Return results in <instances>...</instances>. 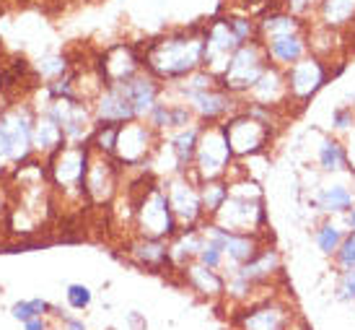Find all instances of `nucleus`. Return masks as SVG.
I'll return each instance as SVG.
<instances>
[{
	"mask_svg": "<svg viewBox=\"0 0 355 330\" xmlns=\"http://www.w3.org/2000/svg\"><path fill=\"white\" fill-rule=\"evenodd\" d=\"M202 50H205V26L171 29L140 47L143 70H148L158 81L177 83L202 68Z\"/></svg>",
	"mask_w": 355,
	"mask_h": 330,
	"instance_id": "nucleus-1",
	"label": "nucleus"
},
{
	"mask_svg": "<svg viewBox=\"0 0 355 330\" xmlns=\"http://www.w3.org/2000/svg\"><path fill=\"white\" fill-rule=\"evenodd\" d=\"M89 143H62L47 156V180L52 195L86 200V172H89Z\"/></svg>",
	"mask_w": 355,
	"mask_h": 330,
	"instance_id": "nucleus-2",
	"label": "nucleus"
},
{
	"mask_svg": "<svg viewBox=\"0 0 355 330\" xmlns=\"http://www.w3.org/2000/svg\"><path fill=\"white\" fill-rule=\"evenodd\" d=\"M130 203H132V213H135V221H138L140 237L166 240V237H174L179 231L177 216L168 206L166 192H164V188H158L153 180L148 182L146 190L140 192V198L130 195Z\"/></svg>",
	"mask_w": 355,
	"mask_h": 330,
	"instance_id": "nucleus-3",
	"label": "nucleus"
},
{
	"mask_svg": "<svg viewBox=\"0 0 355 330\" xmlns=\"http://www.w3.org/2000/svg\"><path fill=\"white\" fill-rule=\"evenodd\" d=\"M270 65L267 60L265 47L259 44V40L244 42L234 55L228 65L223 68V73L218 76V83L231 94H244L257 83V79L265 73V68Z\"/></svg>",
	"mask_w": 355,
	"mask_h": 330,
	"instance_id": "nucleus-4",
	"label": "nucleus"
},
{
	"mask_svg": "<svg viewBox=\"0 0 355 330\" xmlns=\"http://www.w3.org/2000/svg\"><path fill=\"white\" fill-rule=\"evenodd\" d=\"M94 68L99 70L104 86H114V83H125V81L135 79L143 70V55H140L138 44L130 42H114L107 50L101 52Z\"/></svg>",
	"mask_w": 355,
	"mask_h": 330,
	"instance_id": "nucleus-5",
	"label": "nucleus"
},
{
	"mask_svg": "<svg viewBox=\"0 0 355 330\" xmlns=\"http://www.w3.org/2000/svg\"><path fill=\"white\" fill-rule=\"evenodd\" d=\"M241 47L239 37L234 34L228 16H218V19L205 24V50H202V68L210 70L213 76H220L223 68L228 65L231 55Z\"/></svg>",
	"mask_w": 355,
	"mask_h": 330,
	"instance_id": "nucleus-6",
	"label": "nucleus"
},
{
	"mask_svg": "<svg viewBox=\"0 0 355 330\" xmlns=\"http://www.w3.org/2000/svg\"><path fill=\"white\" fill-rule=\"evenodd\" d=\"M231 156L234 154H231V146H228L223 128L213 125L210 131L200 133L198 154H195L192 164H198L195 172L200 174V180H218L226 170V164L231 161Z\"/></svg>",
	"mask_w": 355,
	"mask_h": 330,
	"instance_id": "nucleus-7",
	"label": "nucleus"
},
{
	"mask_svg": "<svg viewBox=\"0 0 355 330\" xmlns=\"http://www.w3.org/2000/svg\"><path fill=\"white\" fill-rule=\"evenodd\" d=\"M226 133V140L231 146L234 156H247V154H257L267 146L270 138V125L262 120H257L254 115H239L231 117L228 122L220 125Z\"/></svg>",
	"mask_w": 355,
	"mask_h": 330,
	"instance_id": "nucleus-8",
	"label": "nucleus"
},
{
	"mask_svg": "<svg viewBox=\"0 0 355 330\" xmlns=\"http://www.w3.org/2000/svg\"><path fill=\"white\" fill-rule=\"evenodd\" d=\"M286 86H288V97L293 99L306 101L309 97H314L316 91L324 86L329 81V70L322 63L319 55H306L298 63L288 65L286 70Z\"/></svg>",
	"mask_w": 355,
	"mask_h": 330,
	"instance_id": "nucleus-9",
	"label": "nucleus"
},
{
	"mask_svg": "<svg viewBox=\"0 0 355 330\" xmlns=\"http://www.w3.org/2000/svg\"><path fill=\"white\" fill-rule=\"evenodd\" d=\"M150 138H153V128L150 125H143L140 120L125 122V125H119L117 146H114L112 156L117 159V164L140 167L150 156V151H153Z\"/></svg>",
	"mask_w": 355,
	"mask_h": 330,
	"instance_id": "nucleus-10",
	"label": "nucleus"
},
{
	"mask_svg": "<svg viewBox=\"0 0 355 330\" xmlns=\"http://www.w3.org/2000/svg\"><path fill=\"white\" fill-rule=\"evenodd\" d=\"M119 167L117 159L91 149L89 172H86V200L89 203H109L117 192Z\"/></svg>",
	"mask_w": 355,
	"mask_h": 330,
	"instance_id": "nucleus-11",
	"label": "nucleus"
},
{
	"mask_svg": "<svg viewBox=\"0 0 355 330\" xmlns=\"http://www.w3.org/2000/svg\"><path fill=\"white\" fill-rule=\"evenodd\" d=\"M267 52V60L277 65V68H288L298 63L301 58L309 55V34H306V26L293 31H286V34H275L270 40L259 42Z\"/></svg>",
	"mask_w": 355,
	"mask_h": 330,
	"instance_id": "nucleus-12",
	"label": "nucleus"
},
{
	"mask_svg": "<svg viewBox=\"0 0 355 330\" xmlns=\"http://www.w3.org/2000/svg\"><path fill=\"white\" fill-rule=\"evenodd\" d=\"M168 198V206L174 211V216H177V224H184V229L187 226H195L200 219H202V203H200V190L187 182L184 177H177V180H171L164 188Z\"/></svg>",
	"mask_w": 355,
	"mask_h": 330,
	"instance_id": "nucleus-13",
	"label": "nucleus"
},
{
	"mask_svg": "<svg viewBox=\"0 0 355 330\" xmlns=\"http://www.w3.org/2000/svg\"><path fill=\"white\" fill-rule=\"evenodd\" d=\"M182 97L187 99L189 110L195 112V115H200L205 122H216L228 115L234 94L223 89L220 83H216V86H207V89H200V91H187Z\"/></svg>",
	"mask_w": 355,
	"mask_h": 330,
	"instance_id": "nucleus-14",
	"label": "nucleus"
},
{
	"mask_svg": "<svg viewBox=\"0 0 355 330\" xmlns=\"http://www.w3.org/2000/svg\"><path fill=\"white\" fill-rule=\"evenodd\" d=\"M62 143H65V135H62V131H60L58 120H55L44 107L37 110V117H34V135H31V146H34V151H37V154H44V156H50L52 151H58Z\"/></svg>",
	"mask_w": 355,
	"mask_h": 330,
	"instance_id": "nucleus-15",
	"label": "nucleus"
},
{
	"mask_svg": "<svg viewBox=\"0 0 355 330\" xmlns=\"http://www.w3.org/2000/svg\"><path fill=\"white\" fill-rule=\"evenodd\" d=\"M314 10L319 26L335 31L355 19V0H319Z\"/></svg>",
	"mask_w": 355,
	"mask_h": 330,
	"instance_id": "nucleus-16",
	"label": "nucleus"
},
{
	"mask_svg": "<svg viewBox=\"0 0 355 330\" xmlns=\"http://www.w3.org/2000/svg\"><path fill=\"white\" fill-rule=\"evenodd\" d=\"M198 140H200V131L198 128H182L177 131V135H171L168 138V149L174 154V159H177V170L184 172L192 167V161H195V154H198Z\"/></svg>",
	"mask_w": 355,
	"mask_h": 330,
	"instance_id": "nucleus-17",
	"label": "nucleus"
},
{
	"mask_svg": "<svg viewBox=\"0 0 355 330\" xmlns=\"http://www.w3.org/2000/svg\"><path fill=\"white\" fill-rule=\"evenodd\" d=\"M228 192H231V188H228L226 182H218V180L202 182V185H200V203H202V213L216 216L218 211H220V206L226 203Z\"/></svg>",
	"mask_w": 355,
	"mask_h": 330,
	"instance_id": "nucleus-18",
	"label": "nucleus"
},
{
	"mask_svg": "<svg viewBox=\"0 0 355 330\" xmlns=\"http://www.w3.org/2000/svg\"><path fill=\"white\" fill-rule=\"evenodd\" d=\"M319 208L327 213H345L347 208H353V195L343 185H332L319 192Z\"/></svg>",
	"mask_w": 355,
	"mask_h": 330,
	"instance_id": "nucleus-19",
	"label": "nucleus"
},
{
	"mask_svg": "<svg viewBox=\"0 0 355 330\" xmlns=\"http://www.w3.org/2000/svg\"><path fill=\"white\" fill-rule=\"evenodd\" d=\"M34 70H37V76H40L42 81L52 83V81L62 79L65 73H70V70H73V63L68 60V55H47V58H42L40 65Z\"/></svg>",
	"mask_w": 355,
	"mask_h": 330,
	"instance_id": "nucleus-20",
	"label": "nucleus"
},
{
	"mask_svg": "<svg viewBox=\"0 0 355 330\" xmlns=\"http://www.w3.org/2000/svg\"><path fill=\"white\" fill-rule=\"evenodd\" d=\"M319 164L327 172H340L347 167V154L337 140H324L319 149Z\"/></svg>",
	"mask_w": 355,
	"mask_h": 330,
	"instance_id": "nucleus-21",
	"label": "nucleus"
},
{
	"mask_svg": "<svg viewBox=\"0 0 355 330\" xmlns=\"http://www.w3.org/2000/svg\"><path fill=\"white\" fill-rule=\"evenodd\" d=\"M187 276L192 279V283H195L200 291H223V279H220V276H216V270H213V268H205L202 263H198V265H189Z\"/></svg>",
	"mask_w": 355,
	"mask_h": 330,
	"instance_id": "nucleus-22",
	"label": "nucleus"
},
{
	"mask_svg": "<svg viewBox=\"0 0 355 330\" xmlns=\"http://www.w3.org/2000/svg\"><path fill=\"white\" fill-rule=\"evenodd\" d=\"M50 310H52L50 302L29 299V302H16V304L10 307V315H13L16 320L26 322V320H31V317H44V315H47Z\"/></svg>",
	"mask_w": 355,
	"mask_h": 330,
	"instance_id": "nucleus-23",
	"label": "nucleus"
},
{
	"mask_svg": "<svg viewBox=\"0 0 355 330\" xmlns=\"http://www.w3.org/2000/svg\"><path fill=\"white\" fill-rule=\"evenodd\" d=\"M343 237H345V234L337 229L335 224H322V226L316 229V245H319V250L324 252V255H332V252H337V247H340Z\"/></svg>",
	"mask_w": 355,
	"mask_h": 330,
	"instance_id": "nucleus-24",
	"label": "nucleus"
},
{
	"mask_svg": "<svg viewBox=\"0 0 355 330\" xmlns=\"http://www.w3.org/2000/svg\"><path fill=\"white\" fill-rule=\"evenodd\" d=\"M65 299L73 310H86L94 299V294H91L89 286H83V283H70L68 291H65Z\"/></svg>",
	"mask_w": 355,
	"mask_h": 330,
	"instance_id": "nucleus-25",
	"label": "nucleus"
},
{
	"mask_svg": "<svg viewBox=\"0 0 355 330\" xmlns=\"http://www.w3.org/2000/svg\"><path fill=\"white\" fill-rule=\"evenodd\" d=\"M337 261L345 270H355V229L343 237L340 247H337Z\"/></svg>",
	"mask_w": 355,
	"mask_h": 330,
	"instance_id": "nucleus-26",
	"label": "nucleus"
},
{
	"mask_svg": "<svg viewBox=\"0 0 355 330\" xmlns=\"http://www.w3.org/2000/svg\"><path fill=\"white\" fill-rule=\"evenodd\" d=\"M316 3H319V0H288V10L296 13V16H304V13H309L311 8H316Z\"/></svg>",
	"mask_w": 355,
	"mask_h": 330,
	"instance_id": "nucleus-27",
	"label": "nucleus"
},
{
	"mask_svg": "<svg viewBox=\"0 0 355 330\" xmlns=\"http://www.w3.org/2000/svg\"><path fill=\"white\" fill-rule=\"evenodd\" d=\"M343 297L355 299V270H345L343 276Z\"/></svg>",
	"mask_w": 355,
	"mask_h": 330,
	"instance_id": "nucleus-28",
	"label": "nucleus"
},
{
	"mask_svg": "<svg viewBox=\"0 0 355 330\" xmlns=\"http://www.w3.org/2000/svg\"><path fill=\"white\" fill-rule=\"evenodd\" d=\"M24 328L26 330H47V322H44V317H31V320L24 322Z\"/></svg>",
	"mask_w": 355,
	"mask_h": 330,
	"instance_id": "nucleus-29",
	"label": "nucleus"
},
{
	"mask_svg": "<svg viewBox=\"0 0 355 330\" xmlns=\"http://www.w3.org/2000/svg\"><path fill=\"white\" fill-rule=\"evenodd\" d=\"M335 125L337 128H347V125H350V115H347L345 110H337L335 112Z\"/></svg>",
	"mask_w": 355,
	"mask_h": 330,
	"instance_id": "nucleus-30",
	"label": "nucleus"
},
{
	"mask_svg": "<svg viewBox=\"0 0 355 330\" xmlns=\"http://www.w3.org/2000/svg\"><path fill=\"white\" fill-rule=\"evenodd\" d=\"M345 213H347V224H350V231H353L355 229V208H347Z\"/></svg>",
	"mask_w": 355,
	"mask_h": 330,
	"instance_id": "nucleus-31",
	"label": "nucleus"
}]
</instances>
